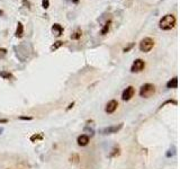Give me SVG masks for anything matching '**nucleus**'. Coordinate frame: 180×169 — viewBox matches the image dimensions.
I'll return each instance as SVG.
<instances>
[{"mask_svg": "<svg viewBox=\"0 0 180 169\" xmlns=\"http://www.w3.org/2000/svg\"><path fill=\"white\" fill-rule=\"evenodd\" d=\"M52 33L54 34V36L60 37L62 34H63V27H62L60 24L55 23V24L52 26Z\"/></svg>", "mask_w": 180, "mask_h": 169, "instance_id": "obj_7", "label": "nucleus"}, {"mask_svg": "<svg viewBox=\"0 0 180 169\" xmlns=\"http://www.w3.org/2000/svg\"><path fill=\"white\" fill-rule=\"evenodd\" d=\"M40 139H42V135H33L32 136V141H35V140H40Z\"/></svg>", "mask_w": 180, "mask_h": 169, "instance_id": "obj_18", "label": "nucleus"}, {"mask_svg": "<svg viewBox=\"0 0 180 169\" xmlns=\"http://www.w3.org/2000/svg\"><path fill=\"white\" fill-rule=\"evenodd\" d=\"M153 46H154V41L152 40L151 37H145V38H143L140 42V45H138L140 50L142 52H144V53L150 52L153 49Z\"/></svg>", "mask_w": 180, "mask_h": 169, "instance_id": "obj_3", "label": "nucleus"}, {"mask_svg": "<svg viewBox=\"0 0 180 169\" xmlns=\"http://www.w3.org/2000/svg\"><path fill=\"white\" fill-rule=\"evenodd\" d=\"M155 93V87L152 83H145L140 89V96L143 98H149Z\"/></svg>", "mask_w": 180, "mask_h": 169, "instance_id": "obj_2", "label": "nucleus"}, {"mask_svg": "<svg viewBox=\"0 0 180 169\" xmlns=\"http://www.w3.org/2000/svg\"><path fill=\"white\" fill-rule=\"evenodd\" d=\"M77 142H78V144H79L80 147H85V146H87L89 143V138L87 135H85V134H82V135H80L79 138H78Z\"/></svg>", "mask_w": 180, "mask_h": 169, "instance_id": "obj_9", "label": "nucleus"}, {"mask_svg": "<svg viewBox=\"0 0 180 169\" xmlns=\"http://www.w3.org/2000/svg\"><path fill=\"white\" fill-rule=\"evenodd\" d=\"M117 106H118V103L116 102L115 99H113V100L108 102V104L106 105V113H108V114L114 113V112L117 110Z\"/></svg>", "mask_w": 180, "mask_h": 169, "instance_id": "obj_6", "label": "nucleus"}, {"mask_svg": "<svg viewBox=\"0 0 180 169\" xmlns=\"http://www.w3.org/2000/svg\"><path fill=\"white\" fill-rule=\"evenodd\" d=\"M63 45V42L62 41H58V42H55L54 44L51 46V51L53 52V51H55V50H58L59 47H61Z\"/></svg>", "mask_w": 180, "mask_h": 169, "instance_id": "obj_14", "label": "nucleus"}, {"mask_svg": "<svg viewBox=\"0 0 180 169\" xmlns=\"http://www.w3.org/2000/svg\"><path fill=\"white\" fill-rule=\"evenodd\" d=\"M42 7L44 9H47L50 7V0H42Z\"/></svg>", "mask_w": 180, "mask_h": 169, "instance_id": "obj_15", "label": "nucleus"}, {"mask_svg": "<svg viewBox=\"0 0 180 169\" xmlns=\"http://www.w3.org/2000/svg\"><path fill=\"white\" fill-rule=\"evenodd\" d=\"M134 94H135V89H134V87H133V86H128L127 88L123 91V94H122L123 100H130L131 98L134 96Z\"/></svg>", "mask_w": 180, "mask_h": 169, "instance_id": "obj_5", "label": "nucleus"}, {"mask_svg": "<svg viewBox=\"0 0 180 169\" xmlns=\"http://www.w3.org/2000/svg\"><path fill=\"white\" fill-rule=\"evenodd\" d=\"M72 2H73V4H78V2H79V0H72Z\"/></svg>", "mask_w": 180, "mask_h": 169, "instance_id": "obj_21", "label": "nucleus"}, {"mask_svg": "<svg viewBox=\"0 0 180 169\" xmlns=\"http://www.w3.org/2000/svg\"><path fill=\"white\" fill-rule=\"evenodd\" d=\"M167 87L168 88H177L178 87V78L177 77H174V78H172L171 80H169L168 82H167Z\"/></svg>", "mask_w": 180, "mask_h": 169, "instance_id": "obj_11", "label": "nucleus"}, {"mask_svg": "<svg viewBox=\"0 0 180 169\" xmlns=\"http://www.w3.org/2000/svg\"><path fill=\"white\" fill-rule=\"evenodd\" d=\"M1 76H2V77H5L6 79H8V78H10V77H11V74H7V72H1Z\"/></svg>", "mask_w": 180, "mask_h": 169, "instance_id": "obj_19", "label": "nucleus"}, {"mask_svg": "<svg viewBox=\"0 0 180 169\" xmlns=\"http://www.w3.org/2000/svg\"><path fill=\"white\" fill-rule=\"evenodd\" d=\"M133 46H134V43H130V45H128V46H126V47H125V49H124L123 51H124V52H128V51L131 50V49L133 47Z\"/></svg>", "mask_w": 180, "mask_h": 169, "instance_id": "obj_16", "label": "nucleus"}, {"mask_svg": "<svg viewBox=\"0 0 180 169\" xmlns=\"http://www.w3.org/2000/svg\"><path fill=\"white\" fill-rule=\"evenodd\" d=\"M145 68V62L142 59H136L134 61V63L132 64L131 71L132 72H141L142 70H144Z\"/></svg>", "mask_w": 180, "mask_h": 169, "instance_id": "obj_4", "label": "nucleus"}, {"mask_svg": "<svg viewBox=\"0 0 180 169\" xmlns=\"http://www.w3.org/2000/svg\"><path fill=\"white\" fill-rule=\"evenodd\" d=\"M110 25H112V19H108L107 22L105 23V25H104V27H102V30H101L100 34L101 35H106L108 32H109V28H110Z\"/></svg>", "mask_w": 180, "mask_h": 169, "instance_id": "obj_12", "label": "nucleus"}, {"mask_svg": "<svg viewBox=\"0 0 180 169\" xmlns=\"http://www.w3.org/2000/svg\"><path fill=\"white\" fill-rule=\"evenodd\" d=\"M81 35H82L81 30H80V28H77V30L71 34V38L72 40H79L80 37H81Z\"/></svg>", "mask_w": 180, "mask_h": 169, "instance_id": "obj_13", "label": "nucleus"}, {"mask_svg": "<svg viewBox=\"0 0 180 169\" xmlns=\"http://www.w3.org/2000/svg\"><path fill=\"white\" fill-rule=\"evenodd\" d=\"M2 14H4V11H2V10H0V15H2Z\"/></svg>", "mask_w": 180, "mask_h": 169, "instance_id": "obj_22", "label": "nucleus"}, {"mask_svg": "<svg viewBox=\"0 0 180 169\" xmlns=\"http://www.w3.org/2000/svg\"><path fill=\"white\" fill-rule=\"evenodd\" d=\"M123 124H119L118 126H112V127H107V129H105L104 130V132L106 133V134H109V133H116L117 131H119L121 129H122Z\"/></svg>", "mask_w": 180, "mask_h": 169, "instance_id": "obj_10", "label": "nucleus"}, {"mask_svg": "<svg viewBox=\"0 0 180 169\" xmlns=\"http://www.w3.org/2000/svg\"><path fill=\"white\" fill-rule=\"evenodd\" d=\"M7 53V50L6 49H0V55H5Z\"/></svg>", "mask_w": 180, "mask_h": 169, "instance_id": "obj_20", "label": "nucleus"}, {"mask_svg": "<svg viewBox=\"0 0 180 169\" xmlns=\"http://www.w3.org/2000/svg\"><path fill=\"white\" fill-rule=\"evenodd\" d=\"M23 5H24V6H26V7L28 8H30V2H29V1H27V0H23Z\"/></svg>", "mask_w": 180, "mask_h": 169, "instance_id": "obj_17", "label": "nucleus"}, {"mask_svg": "<svg viewBox=\"0 0 180 169\" xmlns=\"http://www.w3.org/2000/svg\"><path fill=\"white\" fill-rule=\"evenodd\" d=\"M176 24H177L176 16L172 15V14H168V15H164L160 19L159 27L162 30H170L176 26Z\"/></svg>", "mask_w": 180, "mask_h": 169, "instance_id": "obj_1", "label": "nucleus"}, {"mask_svg": "<svg viewBox=\"0 0 180 169\" xmlns=\"http://www.w3.org/2000/svg\"><path fill=\"white\" fill-rule=\"evenodd\" d=\"M15 36L17 38H22L24 36V25H23L22 22H18L17 24V28H16V32H15Z\"/></svg>", "mask_w": 180, "mask_h": 169, "instance_id": "obj_8", "label": "nucleus"}]
</instances>
